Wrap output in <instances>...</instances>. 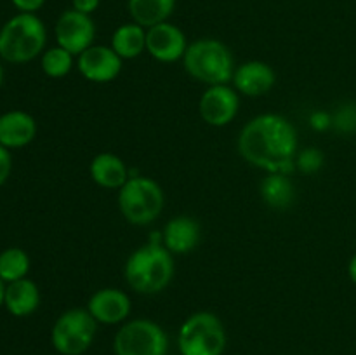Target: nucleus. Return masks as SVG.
Wrapping results in <instances>:
<instances>
[{"label":"nucleus","mask_w":356,"mask_h":355,"mask_svg":"<svg viewBox=\"0 0 356 355\" xmlns=\"http://www.w3.org/2000/svg\"><path fill=\"white\" fill-rule=\"evenodd\" d=\"M236 145L245 162L266 174L291 176L296 171L298 131L284 115L261 113L254 117L242 127Z\"/></svg>","instance_id":"f257e3e1"},{"label":"nucleus","mask_w":356,"mask_h":355,"mask_svg":"<svg viewBox=\"0 0 356 355\" xmlns=\"http://www.w3.org/2000/svg\"><path fill=\"white\" fill-rule=\"evenodd\" d=\"M176 263L163 244L146 242L127 258L124 267L129 287L139 294H159L172 282Z\"/></svg>","instance_id":"f03ea898"},{"label":"nucleus","mask_w":356,"mask_h":355,"mask_svg":"<svg viewBox=\"0 0 356 355\" xmlns=\"http://www.w3.org/2000/svg\"><path fill=\"white\" fill-rule=\"evenodd\" d=\"M183 65L191 79L207 87L229 84L236 68L232 49L218 38H198L188 45Z\"/></svg>","instance_id":"7ed1b4c3"},{"label":"nucleus","mask_w":356,"mask_h":355,"mask_svg":"<svg viewBox=\"0 0 356 355\" xmlns=\"http://www.w3.org/2000/svg\"><path fill=\"white\" fill-rule=\"evenodd\" d=\"M47 30L37 14L19 13L10 17L0 30V58L21 65L44 54Z\"/></svg>","instance_id":"20e7f679"},{"label":"nucleus","mask_w":356,"mask_h":355,"mask_svg":"<svg viewBox=\"0 0 356 355\" xmlns=\"http://www.w3.org/2000/svg\"><path fill=\"white\" fill-rule=\"evenodd\" d=\"M118 209L125 221L136 226H146L155 221L165 205V194L155 180L132 176L118 190Z\"/></svg>","instance_id":"39448f33"},{"label":"nucleus","mask_w":356,"mask_h":355,"mask_svg":"<svg viewBox=\"0 0 356 355\" xmlns=\"http://www.w3.org/2000/svg\"><path fill=\"white\" fill-rule=\"evenodd\" d=\"M226 341L225 326L212 312L191 313L177 334L181 355H222Z\"/></svg>","instance_id":"423d86ee"},{"label":"nucleus","mask_w":356,"mask_h":355,"mask_svg":"<svg viewBox=\"0 0 356 355\" xmlns=\"http://www.w3.org/2000/svg\"><path fill=\"white\" fill-rule=\"evenodd\" d=\"M97 322L87 308H70L56 319L51 341L61 355H82L92 345Z\"/></svg>","instance_id":"0eeeda50"},{"label":"nucleus","mask_w":356,"mask_h":355,"mask_svg":"<svg viewBox=\"0 0 356 355\" xmlns=\"http://www.w3.org/2000/svg\"><path fill=\"white\" fill-rule=\"evenodd\" d=\"M167 350L165 331L149 319L129 320L115 334V355H167Z\"/></svg>","instance_id":"6e6552de"},{"label":"nucleus","mask_w":356,"mask_h":355,"mask_svg":"<svg viewBox=\"0 0 356 355\" xmlns=\"http://www.w3.org/2000/svg\"><path fill=\"white\" fill-rule=\"evenodd\" d=\"M240 108V94L229 84L209 86L198 101L202 120L212 127H226L235 120Z\"/></svg>","instance_id":"1a4fd4ad"},{"label":"nucleus","mask_w":356,"mask_h":355,"mask_svg":"<svg viewBox=\"0 0 356 355\" xmlns=\"http://www.w3.org/2000/svg\"><path fill=\"white\" fill-rule=\"evenodd\" d=\"M56 42L59 47L66 49L73 56L82 54L86 49L94 45L96 24L89 14H82L75 9L65 10L56 21Z\"/></svg>","instance_id":"9d476101"},{"label":"nucleus","mask_w":356,"mask_h":355,"mask_svg":"<svg viewBox=\"0 0 356 355\" xmlns=\"http://www.w3.org/2000/svg\"><path fill=\"white\" fill-rule=\"evenodd\" d=\"M124 68V59L111 45H90L76 56V70L86 80L94 84L113 82Z\"/></svg>","instance_id":"9b49d317"},{"label":"nucleus","mask_w":356,"mask_h":355,"mask_svg":"<svg viewBox=\"0 0 356 355\" xmlns=\"http://www.w3.org/2000/svg\"><path fill=\"white\" fill-rule=\"evenodd\" d=\"M184 31L176 24L160 23L146 28V52L160 63H176L184 58L188 49Z\"/></svg>","instance_id":"f8f14e48"},{"label":"nucleus","mask_w":356,"mask_h":355,"mask_svg":"<svg viewBox=\"0 0 356 355\" xmlns=\"http://www.w3.org/2000/svg\"><path fill=\"white\" fill-rule=\"evenodd\" d=\"M87 310L97 324L115 326L127 320L131 315L132 303L127 292L117 287L97 289L87 301Z\"/></svg>","instance_id":"ddd939ff"},{"label":"nucleus","mask_w":356,"mask_h":355,"mask_svg":"<svg viewBox=\"0 0 356 355\" xmlns=\"http://www.w3.org/2000/svg\"><path fill=\"white\" fill-rule=\"evenodd\" d=\"M232 84L236 93L242 96L259 97L273 89L277 84V75L271 65L252 59L236 66Z\"/></svg>","instance_id":"4468645a"},{"label":"nucleus","mask_w":356,"mask_h":355,"mask_svg":"<svg viewBox=\"0 0 356 355\" xmlns=\"http://www.w3.org/2000/svg\"><path fill=\"white\" fill-rule=\"evenodd\" d=\"M200 223L186 214L174 216L165 223L162 232L163 246L172 254H188L200 244Z\"/></svg>","instance_id":"2eb2a0df"},{"label":"nucleus","mask_w":356,"mask_h":355,"mask_svg":"<svg viewBox=\"0 0 356 355\" xmlns=\"http://www.w3.org/2000/svg\"><path fill=\"white\" fill-rule=\"evenodd\" d=\"M37 136V122L23 110H10L0 115V145L6 148H23Z\"/></svg>","instance_id":"dca6fc26"},{"label":"nucleus","mask_w":356,"mask_h":355,"mask_svg":"<svg viewBox=\"0 0 356 355\" xmlns=\"http://www.w3.org/2000/svg\"><path fill=\"white\" fill-rule=\"evenodd\" d=\"M90 180L101 188L120 190L131 178V169L118 155L110 152L97 153L89 166Z\"/></svg>","instance_id":"f3484780"},{"label":"nucleus","mask_w":356,"mask_h":355,"mask_svg":"<svg viewBox=\"0 0 356 355\" xmlns=\"http://www.w3.org/2000/svg\"><path fill=\"white\" fill-rule=\"evenodd\" d=\"M40 305V289L28 277L10 282L6 287L3 306L14 317H28Z\"/></svg>","instance_id":"a211bd4d"},{"label":"nucleus","mask_w":356,"mask_h":355,"mask_svg":"<svg viewBox=\"0 0 356 355\" xmlns=\"http://www.w3.org/2000/svg\"><path fill=\"white\" fill-rule=\"evenodd\" d=\"M259 191L263 200L277 211H285L291 207L296 200L294 181L289 174L270 173L266 174L259 184Z\"/></svg>","instance_id":"6ab92c4d"},{"label":"nucleus","mask_w":356,"mask_h":355,"mask_svg":"<svg viewBox=\"0 0 356 355\" xmlns=\"http://www.w3.org/2000/svg\"><path fill=\"white\" fill-rule=\"evenodd\" d=\"M111 49L124 61L139 58L146 51V28L134 23V21L120 24L111 37Z\"/></svg>","instance_id":"aec40b11"},{"label":"nucleus","mask_w":356,"mask_h":355,"mask_svg":"<svg viewBox=\"0 0 356 355\" xmlns=\"http://www.w3.org/2000/svg\"><path fill=\"white\" fill-rule=\"evenodd\" d=\"M176 9V0H129V14L132 21L143 28L165 23Z\"/></svg>","instance_id":"412c9836"},{"label":"nucleus","mask_w":356,"mask_h":355,"mask_svg":"<svg viewBox=\"0 0 356 355\" xmlns=\"http://www.w3.org/2000/svg\"><path fill=\"white\" fill-rule=\"evenodd\" d=\"M30 271V256L21 247H7L0 253V278L6 284L24 278Z\"/></svg>","instance_id":"4be33fe9"},{"label":"nucleus","mask_w":356,"mask_h":355,"mask_svg":"<svg viewBox=\"0 0 356 355\" xmlns=\"http://www.w3.org/2000/svg\"><path fill=\"white\" fill-rule=\"evenodd\" d=\"M73 65H75V56L66 51V49L59 47V45L44 51L40 58L42 72L51 77V79L66 77L73 70Z\"/></svg>","instance_id":"5701e85b"},{"label":"nucleus","mask_w":356,"mask_h":355,"mask_svg":"<svg viewBox=\"0 0 356 355\" xmlns=\"http://www.w3.org/2000/svg\"><path fill=\"white\" fill-rule=\"evenodd\" d=\"M323 162H325V157H323L322 150L315 148V146H308L296 155V169L305 174H313L320 171Z\"/></svg>","instance_id":"b1692460"},{"label":"nucleus","mask_w":356,"mask_h":355,"mask_svg":"<svg viewBox=\"0 0 356 355\" xmlns=\"http://www.w3.org/2000/svg\"><path fill=\"white\" fill-rule=\"evenodd\" d=\"M332 127L336 131L344 132V134H351L356 132V104L350 103L341 106L336 111V115H332Z\"/></svg>","instance_id":"393cba45"},{"label":"nucleus","mask_w":356,"mask_h":355,"mask_svg":"<svg viewBox=\"0 0 356 355\" xmlns=\"http://www.w3.org/2000/svg\"><path fill=\"white\" fill-rule=\"evenodd\" d=\"M10 171H13V155H10V150L0 145V187L9 180Z\"/></svg>","instance_id":"a878e982"},{"label":"nucleus","mask_w":356,"mask_h":355,"mask_svg":"<svg viewBox=\"0 0 356 355\" xmlns=\"http://www.w3.org/2000/svg\"><path fill=\"white\" fill-rule=\"evenodd\" d=\"M309 124L315 131H327L332 127V115L327 111H313L309 117Z\"/></svg>","instance_id":"bb28decb"},{"label":"nucleus","mask_w":356,"mask_h":355,"mask_svg":"<svg viewBox=\"0 0 356 355\" xmlns=\"http://www.w3.org/2000/svg\"><path fill=\"white\" fill-rule=\"evenodd\" d=\"M14 7H16L19 13H28L35 14L38 9H42L45 3V0H13Z\"/></svg>","instance_id":"cd10ccee"},{"label":"nucleus","mask_w":356,"mask_h":355,"mask_svg":"<svg viewBox=\"0 0 356 355\" xmlns=\"http://www.w3.org/2000/svg\"><path fill=\"white\" fill-rule=\"evenodd\" d=\"M99 2L101 0H72V9L79 10V13L82 14H92L94 10L99 7Z\"/></svg>","instance_id":"c85d7f7f"},{"label":"nucleus","mask_w":356,"mask_h":355,"mask_svg":"<svg viewBox=\"0 0 356 355\" xmlns=\"http://www.w3.org/2000/svg\"><path fill=\"white\" fill-rule=\"evenodd\" d=\"M348 275L353 281V284H356V254L350 260V265H348Z\"/></svg>","instance_id":"c756f323"},{"label":"nucleus","mask_w":356,"mask_h":355,"mask_svg":"<svg viewBox=\"0 0 356 355\" xmlns=\"http://www.w3.org/2000/svg\"><path fill=\"white\" fill-rule=\"evenodd\" d=\"M6 287H7V284L2 281V278H0V308H2L3 303H6Z\"/></svg>","instance_id":"7c9ffc66"},{"label":"nucleus","mask_w":356,"mask_h":355,"mask_svg":"<svg viewBox=\"0 0 356 355\" xmlns=\"http://www.w3.org/2000/svg\"><path fill=\"white\" fill-rule=\"evenodd\" d=\"M2 82H3V66L2 63H0V86H2Z\"/></svg>","instance_id":"2f4dec72"}]
</instances>
